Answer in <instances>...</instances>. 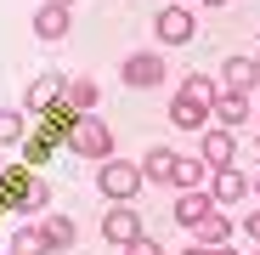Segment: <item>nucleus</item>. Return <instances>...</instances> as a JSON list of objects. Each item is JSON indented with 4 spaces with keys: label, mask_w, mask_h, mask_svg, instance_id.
Listing matches in <instances>:
<instances>
[{
    "label": "nucleus",
    "mask_w": 260,
    "mask_h": 255,
    "mask_svg": "<svg viewBox=\"0 0 260 255\" xmlns=\"http://www.w3.org/2000/svg\"><path fill=\"white\" fill-rule=\"evenodd\" d=\"M68 148H74L79 159H113V131H108L102 119L79 114V119L68 125Z\"/></svg>",
    "instance_id": "f257e3e1"
},
{
    "label": "nucleus",
    "mask_w": 260,
    "mask_h": 255,
    "mask_svg": "<svg viewBox=\"0 0 260 255\" xmlns=\"http://www.w3.org/2000/svg\"><path fill=\"white\" fill-rule=\"evenodd\" d=\"M142 182H147V176H142V164H124V159H108V164L96 170V187H102L113 204L136 199V193H142Z\"/></svg>",
    "instance_id": "f03ea898"
},
{
    "label": "nucleus",
    "mask_w": 260,
    "mask_h": 255,
    "mask_svg": "<svg viewBox=\"0 0 260 255\" xmlns=\"http://www.w3.org/2000/svg\"><path fill=\"white\" fill-rule=\"evenodd\" d=\"M164 74H170V68H164L158 51H136V57L119 63V79L130 85V91H153V85H164Z\"/></svg>",
    "instance_id": "7ed1b4c3"
},
{
    "label": "nucleus",
    "mask_w": 260,
    "mask_h": 255,
    "mask_svg": "<svg viewBox=\"0 0 260 255\" xmlns=\"http://www.w3.org/2000/svg\"><path fill=\"white\" fill-rule=\"evenodd\" d=\"M254 193V182L243 176L238 164H221V170H209V199L215 204H238V199H249Z\"/></svg>",
    "instance_id": "20e7f679"
},
{
    "label": "nucleus",
    "mask_w": 260,
    "mask_h": 255,
    "mask_svg": "<svg viewBox=\"0 0 260 255\" xmlns=\"http://www.w3.org/2000/svg\"><path fill=\"white\" fill-rule=\"evenodd\" d=\"M102 238L119 244V249H130V244L142 238V216H136V210H124V204H113L108 216H102Z\"/></svg>",
    "instance_id": "39448f33"
},
{
    "label": "nucleus",
    "mask_w": 260,
    "mask_h": 255,
    "mask_svg": "<svg viewBox=\"0 0 260 255\" xmlns=\"http://www.w3.org/2000/svg\"><path fill=\"white\" fill-rule=\"evenodd\" d=\"M232 131H221V125H209V131H198V159L209 164V170H221V164H232Z\"/></svg>",
    "instance_id": "423d86ee"
},
{
    "label": "nucleus",
    "mask_w": 260,
    "mask_h": 255,
    "mask_svg": "<svg viewBox=\"0 0 260 255\" xmlns=\"http://www.w3.org/2000/svg\"><path fill=\"white\" fill-rule=\"evenodd\" d=\"M215 210H221V204H215V199H209L204 187H192V193H181V199H176V221L198 233V227H204V221L215 216Z\"/></svg>",
    "instance_id": "0eeeda50"
},
{
    "label": "nucleus",
    "mask_w": 260,
    "mask_h": 255,
    "mask_svg": "<svg viewBox=\"0 0 260 255\" xmlns=\"http://www.w3.org/2000/svg\"><path fill=\"white\" fill-rule=\"evenodd\" d=\"M153 29H158V40H164V46H187V40L198 34V29H192V12H181V6H164Z\"/></svg>",
    "instance_id": "6e6552de"
},
{
    "label": "nucleus",
    "mask_w": 260,
    "mask_h": 255,
    "mask_svg": "<svg viewBox=\"0 0 260 255\" xmlns=\"http://www.w3.org/2000/svg\"><path fill=\"white\" fill-rule=\"evenodd\" d=\"M254 79H260L254 57H226V63H221V91H238V97H249V91H254Z\"/></svg>",
    "instance_id": "1a4fd4ad"
},
{
    "label": "nucleus",
    "mask_w": 260,
    "mask_h": 255,
    "mask_svg": "<svg viewBox=\"0 0 260 255\" xmlns=\"http://www.w3.org/2000/svg\"><path fill=\"white\" fill-rule=\"evenodd\" d=\"M249 114H254V102H249V97H238V91H221V102L209 108V119L221 125V131H238Z\"/></svg>",
    "instance_id": "9d476101"
},
{
    "label": "nucleus",
    "mask_w": 260,
    "mask_h": 255,
    "mask_svg": "<svg viewBox=\"0 0 260 255\" xmlns=\"http://www.w3.org/2000/svg\"><path fill=\"white\" fill-rule=\"evenodd\" d=\"M62 108H68V114H91V108H96V79L68 74V79H62Z\"/></svg>",
    "instance_id": "9b49d317"
},
{
    "label": "nucleus",
    "mask_w": 260,
    "mask_h": 255,
    "mask_svg": "<svg viewBox=\"0 0 260 255\" xmlns=\"http://www.w3.org/2000/svg\"><path fill=\"white\" fill-rule=\"evenodd\" d=\"M62 102V79L57 74H34L28 79V114H46V108H57Z\"/></svg>",
    "instance_id": "f8f14e48"
},
{
    "label": "nucleus",
    "mask_w": 260,
    "mask_h": 255,
    "mask_svg": "<svg viewBox=\"0 0 260 255\" xmlns=\"http://www.w3.org/2000/svg\"><path fill=\"white\" fill-rule=\"evenodd\" d=\"M68 23H74V12H62V6H40V12H34V34L46 40V46L68 34Z\"/></svg>",
    "instance_id": "ddd939ff"
},
{
    "label": "nucleus",
    "mask_w": 260,
    "mask_h": 255,
    "mask_svg": "<svg viewBox=\"0 0 260 255\" xmlns=\"http://www.w3.org/2000/svg\"><path fill=\"white\" fill-rule=\"evenodd\" d=\"M181 97L198 102V108H215V102H221V79H209V74H187V79H181Z\"/></svg>",
    "instance_id": "4468645a"
},
{
    "label": "nucleus",
    "mask_w": 260,
    "mask_h": 255,
    "mask_svg": "<svg viewBox=\"0 0 260 255\" xmlns=\"http://www.w3.org/2000/svg\"><path fill=\"white\" fill-rule=\"evenodd\" d=\"M204 176H209V164H204V159H181V153H176V170H170V187H176V193L204 187Z\"/></svg>",
    "instance_id": "2eb2a0df"
},
{
    "label": "nucleus",
    "mask_w": 260,
    "mask_h": 255,
    "mask_svg": "<svg viewBox=\"0 0 260 255\" xmlns=\"http://www.w3.org/2000/svg\"><path fill=\"white\" fill-rule=\"evenodd\" d=\"M12 255H51V238H46V227L23 221V227L12 233Z\"/></svg>",
    "instance_id": "dca6fc26"
},
{
    "label": "nucleus",
    "mask_w": 260,
    "mask_h": 255,
    "mask_svg": "<svg viewBox=\"0 0 260 255\" xmlns=\"http://www.w3.org/2000/svg\"><path fill=\"white\" fill-rule=\"evenodd\" d=\"M170 119H176L181 131H209V108H198V102H187L181 91H176V102H170Z\"/></svg>",
    "instance_id": "f3484780"
},
{
    "label": "nucleus",
    "mask_w": 260,
    "mask_h": 255,
    "mask_svg": "<svg viewBox=\"0 0 260 255\" xmlns=\"http://www.w3.org/2000/svg\"><path fill=\"white\" fill-rule=\"evenodd\" d=\"M170 170H176V153H170V148H153V153L142 159V176H147V182H158V187L170 182Z\"/></svg>",
    "instance_id": "a211bd4d"
},
{
    "label": "nucleus",
    "mask_w": 260,
    "mask_h": 255,
    "mask_svg": "<svg viewBox=\"0 0 260 255\" xmlns=\"http://www.w3.org/2000/svg\"><path fill=\"white\" fill-rule=\"evenodd\" d=\"M46 238H51V249H74L79 244V227L68 216H46Z\"/></svg>",
    "instance_id": "6ab92c4d"
},
{
    "label": "nucleus",
    "mask_w": 260,
    "mask_h": 255,
    "mask_svg": "<svg viewBox=\"0 0 260 255\" xmlns=\"http://www.w3.org/2000/svg\"><path fill=\"white\" fill-rule=\"evenodd\" d=\"M226 238H232V216H221V210H215V216L198 227V244H204V249H215V244H226Z\"/></svg>",
    "instance_id": "aec40b11"
},
{
    "label": "nucleus",
    "mask_w": 260,
    "mask_h": 255,
    "mask_svg": "<svg viewBox=\"0 0 260 255\" xmlns=\"http://www.w3.org/2000/svg\"><path fill=\"white\" fill-rule=\"evenodd\" d=\"M28 136V119L17 114V108H0V148H12V142H23Z\"/></svg>",
    "instance_id": "412c9836"
},
{
    "label": "nucleus",
    "mask_w": 260,
    "mask_h": 255,
    "mask_svg": "<svg viewBox=\"0 0 260 255\" xmlns=\"http://www.w3.org/2000/svg\"><path fill=\"white\" fill-rule=\"evenodd\" d=\"M17 204H23V210H46V204H51V187L40 182V176H28V182L17 187Z\"/></svg>",
    "instance_id": "4be33fe9"
},
{
    "label": "nucleus",
    "mask_w": 260,
    "mask_h": 255,
    "mask_svg": "<svg viewBox=\"0 0 260 255\" xmlns=\"http://www.w3.org/2000/svg\"><path fill=\"white\" fill-rule=\"evenodd\" d=\"M119 255H164V249H158V244H153V238H147V233H142V238H136V244H130V249H119Z\"/></svg>",
    "instance_id": "5701e85b"
},
{
    "label": "nucleus",
    "mask_w": 260,
    "mask_h": 255,
    "mask_svg": "<svg viewBox=\"0 0 260 255\" xmlns=\"http://www.w3.org/2000/svg\"><path fill=\"white\" fill-rule=\"evenodd\" d=\"M243 233H249V244H260V210H249V216H243Z\"/></svg>",
    "instance_id": "b1692460"
},
{
    "label": "nucleus",
    "mask_w": 260,
    "mask_h": 255,
    "mask_svg": "<svg viewBox=\"0 0 260 255\" xmlns=\"http://www.w3.org/2000/svg\"><path fill=\"white\" fill-rule=\"evenodd\" d=\"M40 6H62V12H74V0H40Z\"/></svg>",
    "instance_id": "393cba45"
},
{
    "label": "nucleus",
    "mask_w": 260,
    "mask_h": 255,
    "mask_svg": "<svg viewBox=\"0 0 260 255\" xmlns=\"http://www.w3.org/2000/svg\"><path fill=\"white\" fill-rule=\"evenodd\" d=\"M204 255H238V249H226V244H215V249H204Z\"/></svg>",
    "instance_id": "a878e982"
},
{
    "label": "nucleus",
    "mask_w": 260,
    "mask_h": 255,
    "mask_svg": "<svg viewBox=\"0 0 260 255\" xmlns=\"http://www.w3.org/2000/svg\"><path fill=\"white\" fill-rule=\"evenodd\" d=\"M181 255H204V244H192V249H181Z\"/></svg>",
    "instance_id": "bb28decb"
},
{
    "label": "nucleus",
    "mask_w": 260,
    "mask_h": 255,
    "mask_svg": "<svg viewBox=\"0 0 260 255\" xmlns=\"http://www.w3.org/2000/svg\"><path fill=\"white\" fill-rule=\"evenodd\" d=\"M198 6H226V0H198Z\"/></svg>",
    "instance_id": "cd10ccee"
},
{
    "label": "nucleus",
    "mask_w": 260,
    "mask_h": 255,
    "mask_svg": "<svg viewBox=\"0 0 260 255\" xmlns=\"http://www.w3.org/2000/svg\"><path fill=\"white\" fill-rule=\"evenodd\" d=\"M254 68H260V51H254Z\"/></svg>",
    "instance_id": "c85d7f7f"
},
{
    "label": "nucleus",
    "mask_w": 260,
    "mask_h": 255,
    "mask_svg": "<svg viewBox=\"0 0 260 255\" xmlns=\"http://www.w3.org/2000/svg\"><path fill=\"white\" fill-rule=\"evenodd\" d=\"M249 255H260V244H254V249H249Z\"/></svg>",
    "instance_id": "c756f323"
},
{
    "label": "nucleus",
    "mask_w": 260,
    "mask_h": 255,
    "mask_svg": "<svg viewBox=\"0 0 260 255\" xmlns=\"http://www.w3.org/2000/svg\"><path fill=\"white\" fill-rule=\"evenodd\" d=\"M254 193H260V182H254Z\"/></svg>",
    "instance_id": "7c9ffc66"
}]
</instances>
